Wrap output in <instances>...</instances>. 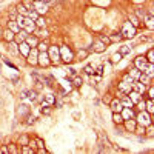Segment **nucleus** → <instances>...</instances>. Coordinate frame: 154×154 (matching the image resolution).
I'll use <instances>...</instances> for the list:
<instances>
[{"label":"nucleus","instance_id":"864d4df0","mask_svg":"<svg viewBox=\"0 0 154 154\" xmlns=\"http://www.w3.org/2000/svg\"><path fill=\"white\" fill-rule=\"evenodd\" d=\"M86 56H88V51H79V59L80 60H83Z\"/></svg>","mask_w":154,"mask_h":154},{"label":"nucleus","instance_id":"c85d7f7f","mask_svg":"<svg viewBox=\"0 0 154 154\" xmlns=\"http://www.w3.org/2000/svg\"><path fill=\"white\" fill-rule=\"evenodd\" d=\"M54 102H56V97H54V94H46L42 103H45V105H54Z\"/></svg>","mask_w":154,"mask_h":154},{"label":"nucleus","instance_id":"37998d69","mask_svg":"<svg viewBox=\"0 0 154 154\" xmlns=\"http://www.w3.org/2000/svg\"><path fill=\"white\" fill-rule=\"evenodd\" d=\"M83 71H85V74H88V75H93V74L96 72V71H94V68H93L91 65H86Z\"/></svg>","mask_w":154,"mask_h":154},{"label":"nucleus","instance_id":"a878e982","mask_svg":"<svg viewBox=\"0 0 154 154\" xmlns=\"http://www.w3.org/2000/svg\"><path fill=\"white\" fill-rule=\"evenodd\" d=\"M34 23H35L37 28H45V26H46V19L42 17V16H38V17L34 20Z\"/></svg>","mask_w":154,"mask_h":154},{"label":"nucleus","instance_id":"6e6d98bb","mask_svg":"<svg viewBox=\"0 0 154 154\" xmlns=\"http://www.w3.org/2000/svg\"><path fill=\"white\" fill-rule=\"evenodd\" d=\"M34 120H35V117H34V116H28V125H31V123H34Z\"/></svg>","mask_w":154,"mask_h":154},{"label":"nucleus","instance_id":"9d476101","mask_svg":"<svg viewBox=\"0 0 154 154\" xmlns=\"http://www.w3.org/2000/svg\"><path fill=\"white\" fill-rule=\"evenodd\" d=\"M93 51H94V53H99V54L105 53V51H106V45L97 38V40H94V43H93Z\"/></svg>","mask_w":154,"mask_h":154},{"label":"nucleus","instance_id":"3c124183","mask_svg":"<svg viewBox=\"0 0 154 154\" xmlns=\"http://www.w3.org/2000/svg\"><path fill=\"white\" fill-rule=\"evenodd\" d=\"M35 143H37V149L38 148H45V143H43L42 139H35Z\"/></svg>","mask_w":154,"mask_h":154},{"label":"nucleus","instance_id":"680f3d73","mask_svg":"<svg viewBox=\"0 0 154 154\" xmlns=\"http://www.w3.org/2000/svg\"><path fill=\"white\" fill-rule=\"evenodd\" d=\"M69 74H71V77L75 75V69H74V68H69Z\"/></svg>","mask_w":154,"mask_h":154},{"label":"nucleus","instance_id":"c756f323","mask_svg":"<svg viewBox=\"0 0 154 154\" xmlns=\"http://www.w3.org/2000/svg\"><path fill=\"white\" fill-rule=\"evenodd\" d=\"M140 72H142V71H140V69H137V68H133V69H130V71H128V74H130V75L133 77L134 80H137V79H139Z\"/></svg>","mask_w":154,"mask_h":154},{"label":"nucleus","instance_id":"f3484780","mask_svg":"<svg viewBox=\"0 0 154 154\" xmlns=\"http://www.w3.org/2000/svg\"><path fill=\"white\" fill-rule=\"evenodd\" d=\"M34 32H35L34 35H35L37 38H46V37L49 35V32H48V29H46V28H38V29L35 28V31H34Z\"/></svg>","mask_w":154,"mask_h":154},{"label":"nucleus","instance_id":"7c9ffc66","mask_svg":"<svg viewBox=\"0 0 154 154\" xmlns=\"http://www.w3.org/2000/svg\"><path fill=\"white\" fill-rule=\"evenodd\" d=\"M112 122L114 123H123V119H122V116H120V112H112Z\"/></svg>","mask_w":154,"mask_h":154},{"label":"nucleus","instance_id":"5fc2aeb1","mask_svg":"<svg viewBox=\"0 0 154 154\" xmlns=\"http://www.w3.org/2000/svg\"><path fill=\"white\" fill-rule=\"evenodd\" d=\"M148 99H154V88L152 86H149V89H148Z\"/></svg>","mask_w":154,"mask_h":154},{"label":"nucleus","instance_id":"f257e3e1","mask_svg":"<svg viewBox=\"0 0 154 154\" xmlns=\"http://www.w3.org/2000/svg\"><path fill=\"white\" fill-rule=\"evenodd\" d=\"M120 34H122L123 38H133V37L136 35V26H133L131 22H125L123 26H122Z\"/></svg>","mask_w":154,"mask_h":154},{"label":"nucleus","instance_id":"cd10ccee","mask_svg":"<svg viewBox=\"0 0 154 154\" xmlns=\"http://www.w3.org/2000/svg\"><path fill=\"white\" fill-rule=\"evenodd\" d=\"M35 48L38 49V53H43V51H48L49 45H48L45 40H38V43H37V46H35Z\"/></svg>","mask_w":154,"mask_h":154},{"label":"nucleus","instance_id":"6ab92c4d","mask_svg":"<svg viewBox=\"0 0 154 154\" xmlns=\"http://www.w3.org/2000/svg\"><path fill=\"white\" fill-rule=\"evenodd\" d=\"M119 89H120L122 93L128 94V93H130L131 89H133V85H131V83H126V82H123V80H122V82L119 83Z\"/></svg>","mask_w":154,"mask_h":154},{"label":"nucleus","instance_id":"8fccbe9b","mask_svg":"<svg viewBox=\"0 0 154 154\" xmlns=\"http://www.w3.org/2000/svg\"><path fill=\"white\" fill-rule=\"evenodd\" d=\"M9 49L12 51V53H19V51H17V45H16L14 42H12V40L9 42Z\"/></svg>","mask_w":154,"mask_h":154},{"label":"nucleus","instance_id":"de8ad7c7","mask_svg":"<svg viewBox=\"0 0 154 154\" xmlns=\"http://www.w3.org/2000/svg\"><path fill=\"white\" fill-rule=\"evenodd\" d=\"M22 152H23V154H32L34 151H32L28 145H22Z\"/></svg>","mask_w":154,"mask_h":154},{"label":"nucleus","instance_id":"f03ea898","mask_svg":"<svg viewBox=\"0 0 154 154\" xmlns=\"http://www.w3.org/2000/svg\"><path fill=\"white\" fill-rule=\"evenodd\" d=\"M46 53L49 56L51 63H53V65H59L60 63V51H59V48L57 46H49Z\"/></svg>","mask_w":154,"mask_h":154},{"label":"nucleus","instance_id":"ddd939ff","mask_svg":"<svg viewBox=\"0 0 154 154\" xmlns=\"http://www.w3.org/2000/svg\"><path fill=\"white\" fill-rule=\"evenodd\" d=\"M109 106H111L112 112H120V111H122V108H123L119 99H112V100L109 102Z\"/></svg>","mask_w":154,"mask_h":154},{"label":"nucleus","instance_id":"f8f14e48","mask_svg":"<svg viewBox=\"0 0 154 154\" xmlns=\"http://www.w3.org/2000/svg\"><path fill=\"white\" fill-rule=\"evenodd\" d=\"M146 63H148V62H146V57H143V56H139V57L134 59V66H136L137 69H140V71L145 68Z\"/></svg>","mask_w":154,"mask_h":154},{"label":"nucleus","instance_id":"393cba45","mask_svg":"<svg viewBox=\"0 0 154 154\" xmlns=\"http://www.w3.org/2000/svg\"><path fill=\"white\" fill-rule=\"evenodd\" d=\"M149 80H151V77H149V75H146L145 72H140V75H139V79H137V82H140V83H143L145 86H146V85H149Z\"/></svg>","mask_w":154,"mask_h":154},{"label":"nucleus","instance_id":"dca6fc26","mask_svg":"<svg viewBox=\"0 0 154 154\" xmlns=\"http://www.w3.org/2000/svg\"><path fill=\"white\" fill-rule=\"evenodd\" d=\"M26 37H28V32L25 29H20L17 34H14V40L17 43H20V42H25V38H26Z\"/></svg>","mask_w":154,"mask_h":154},{"label":"nucleus","instance_id":"e2e57ef3","mask_svg":"<svg viewBox=\"0 0 154 154\" xmlns=\"http://www.w3.org/2000/svg\"><path fill=\"white\" fill-rule=\"evenodd\" d=\"M53 2H56V0H53ZM57 2H62V0H57Z\"/></svg>","mask_w":154,"mask_h":154},{"label":"nucleus","instance_id":"20e7f679","mask_svg":"<svg viewBox=\"0 0 154 154\" xmlns=\"http://www.w3.org/2000/svg\"><path fill=\"white\" fill-rule=\"evenodd\" d=\"M59 51H60V60H63L65 63H69L74 60V54L68 46H60Z\"/></svg>","mask_w":154,"mask_h":154},{"label":"nucleus","instance_id":"9b49d317","mask_svg":"<svg viewBox=\"0 0 154 154\" xmlns=\"http://www.w3.org/2000/svg\"><path fill=\"white\" fill-rule=\"evenodd\" d=\"M123 123H125V128H126V131H130V133H134L136 131V128H137V122H136V119H126V120H123Z\"/></svg>","mask_w":154,"mask_h":154},{"label":"nucleus","instance_id":"72a5a7b5","mask_svg":"<svg viewBox=\"0 0 154 154\" xmlns=\"http://www.w3.org/2000/svg\"><path fill=\"white\" fill-rule=\"evenodd\" d=\"M71 82H72V85L74 86H80L83 82H82V77H79V75H72L71 77Z\"/></svg>","mask_w":154,"mask_h":154},{"label":"nucleus","instance_id":"2eb2a0df","mask_svg":"<svg viewBox=\"0 0 154 154\" xmlns=\"http://www.w3.org/2000/svg\"><path fill=\"white\" fill-rule=\"evenodd\" d=\"M128 97L131 99V102H133V105H136L139 100H142V94L140 93H137V91H134V89H131L130 93H128Z\"/></svg>","mask_w":154,"mask_h":154},{"label":"nucleus","instance_id":"f704fd0d","mask_svg":"<svg viewBox=\"0 0 154 154\" xmlns=\"http://www.w3.org/2000/svg\"><path fill=\"white\" fill-rule=\"evenodd\" d=\"M99 40H100V42H103L106 46L111 43V38H109V35H105V34H100V35H99Z\"/></svg>","mask_w":154,"mask_h":154},{"label":"nucleus","instance_id":"4be33fe9","mask_svg":"<svg viewBox=\"0 0 154 154\" xmlns=\"http://www.w3.org/2000/svg\"><path fill=\"white\" fill-rule=\"evenodd\" d=\"M120 103H122V106L133 108V102H131V99H130V97H128V94H123V96L120 97Z\"/></svg>","mask_w":154,"mask_h":154},{"label":"nucleus","instance_id":"a211bd4d","mask_svg":"<svg viewBox=\"0 0 154 154\" xmlns=\"http://www.w3.org/2000/svg\"><path fill=\"white\" fill-rule=\"evenodd\" d=\"M25 42L29 45V48H34V46H37V43H38V38H37L35 35H32V34H28V37L25 38Z\"/></svg>","mask_w":154,"mask_h":154},{"label":"nucleus","instance_id":"4c0bfd02","mask_svg":"<svg viewBox=\"0 0 154 154\" xmlns=\"http://www.w3.org/2000/svg\"><path fill=\"white\" fill-rule=\"evenodd\" d=\"M136 16H137L139 19L143 20V17L146 16V12H145V9H142V8H136Z\"/></svg>","mask_w":154,"mask_h":154},{"label":"nucleus","instance_id":"4d7b16f0","mask_svg":"<svg viewBox=\"0 0 154 154\" xmlns=\"http://www.w3.org/2000/svg\"><path fill=\"white\" fill-rule=\"evenodd\" d=\"M0 152H2V154H8V146H2V148H0Z\"/></svg>","mask_w":154,"mask_h":154},{"label":"nucleus","instance_id":"7ed1b4c3","mask_svg":"<svg viewBox=\"0 0 154 154\" xmlns=\"http://www.w3.org/2000/svg\"><path fill=\"white\" fill-rule=\"evenodd\" d=\"M151 120H152V119H151V114L146 112V111H140L139 116H137V119H136L137 125H140V126H148V125H151V123H152Z\"/></svg>","mask_w":154,"mask_h":154},{"label":"nucleus","instance_id":"c03bdc74","mask_svg":"<svg viewBox=\"0 0 154 154\" xmlns=\"http://www.w3.org/2000/svg\"><path fill=\"white\" fill-rule=\"evenodd\" d=\"M28 146L35 152V149H37V143H35V139H31V140H28Z\"/></svg>","mask_w":154,"mask_h":154},{"label":"nucleus","instance_id":"13d9d810","mask_svg":"<svg viewBox=\"0 0 154 154\" xmlns=\"http://www.w3.org/2000/svg\"><path fill=\"white\" fill-rule=\"evenodd\" d=\"M20 97H22V99H26V97H28V91H22Z\"/></svg>","mask_w":154,"mask_h":154},{"label":"nucleus","instance_id":"bf43d9fd","mask_svg":"<svg viewBox=\"0 0 154 154\" xmlns=\"http://www.w3.org/2000/svg\"><path fill=\"white\" fill-rule=\"evenodd\" d=\"M109 102H111V97L105 96V97H103V103H109Z\"/></svg>","mask_w":154,"mask_h":154},{"label":"nucleus","instance_id":"39448f33","mask_svg":"<svg viewBox=\"0 0 154 154\" xmlns=\"http://www.w3.org/2000/svg\"><path fill=\"white\" fill-rule=\"evenodd\" d=\"M32 8L35 9V12L38 16H43V14L48 12V5L40 2V0H32Z\"/></svg>","mask_w":154,"mask_h":154},{"label":"nucleus","instance_id":"2f4dec72","mask_svg":"<svg viewBox=\"0 0 154 154\" xmlns=\"http://www.w3.org/2000/svg\"><path fill=\"white\" fill-rule=\"evenodd\" d=\"M17 12H19V14H22V16H26L28 14V8L25 6L23 3H20V5H17Z\"/></svg>","mask_w":154,"mask_h":154},{"label":"nucleus","instance_id":"412c9836","mask_svg":"<svg viewBox=\"0 0 154 154\" xmlns=\"http://www.w3.org/2000/svg\"><path fill=\"white\" fill-rule=\"evenodd\" d=\"M145 111L146 112H149L151 116L154 114V99H148V100H145Z\"/></svg>","mask_w":154,"mask_h":154},{"label":"nucleus","instance_id":"b1692460","mask_svg":"<svg viewBox=\"0 0 154 154\" xmlns=\"http://www.w3.org/2000/svg\"><path fill=\"white\" fill-rule=\"evenodd\" d=\"M8 29H9V31H12L14 34H17V32L20 31V26L17 25V22H16V20H11V22H8Z\"/></svg>","mask_w":154,"mask_h":154},{"label":"nucleus","instance_id":"6e6552de","mask_svg":"<svg viewBox=\"0 0 154 154\" xmlns=\"http://www.w3.org/2000/svg\"><path fill=\"white\" fill-rule=\"evenodd\" d=\"M37 56H38V49H37L35 46L31 48V49H29V53H28V56H26L29 65H37Z\"/></svg>","mask_w":154,"mask_h":154},{"label":"nucleus","instance_id":"423d86ee","mask_svg":"<svg viewBox=\"0 0 154 154\" xmlns=\"http://www.w3.org/2000/svg\"><path fill=\"white\" fill-rule=\"evenodd\" d=\"M37 65H40V66H43V68H46V66L51 65V60H49V56H48L46 51H43V53H38V56H37Z\"/></svg>","mask_w":154,"mask_h":154},{"label":"nucleus","instance_id":"a18cd8bd","mask_svg":"<svg viewBox=\"0 0 154 154\" xmlns=\"http://www.w3.org/2000/svg\"><path fill=\"white\" fill-rule=\"evenodd\" d=\"M109 38H111V42H119V40H122V34H112V35H109Z\"/></svg>","mask_w":154,"mask_h":154},{"label":"nucleus","instance_id":"a19ab883","mask_svg":"<svg viewBox=\"0 0 154 154\" xmlns=\"http://www.w3.org/2000/svg\"><path fill=\"white\" fill-rule=\"evenodd\" d=\"M122 80H123V82H126V83H131V85H133V83L136 82V80L133 79V77H131L130 74H125V75H123V79H122Z\"/></svg>","mask_w":154,"mask_h":154},{"label":"nucleus","instance_id":"1a4fd4ad","mask_svg":"<svg viewBox=\"0 0 154 154\" xmlns=\"http://www.w3.org/2000/svg\"><path fill=\"white\" fill-rule=\"evenodd\" d=\"M29 45L26 43V42H20V43H17V51H19V54H22L23 57H26L28 56V53H29Z\"/></svg>","mask_w":154,"mask_h":154},{"label":"nucleus","instance_id":"49530a36","mask_svg":"<svg viewBox=\"0 0 154 154\" xmlns=\"http://www.w3.org/2000/svg\"><path fill=\"white\" fill-rule=\"evenodd\" d=\"M28 140H29L28 136L23 134V136H20V139H19V143H20V145H28Z\"/></svg>","mask_w":154,"mask_h":154},{"label":"nucleus","instance_id":"c9c22d12","mask_svg":"<svg viewBox=\"0 0 154 154\" xmlns=\"http://www.w3.org/2000/svg\"><path fill=\"white\" fill-rule=\"evenodd\" d=\"M119 53H120L122 56H126V54H130V53H131V46H126V45L120 46V49H119Z\"/></svg>","mask_w":154,"mask_h":154},{"label":"nucleus","instance_id":"79ce46f5","mask_svg":"<svg viewBox=\"0 0 154 154\" xmlns=\"http://www.w3.org/2000/svg\"><path fill=\"white\" fill-rule=\"evenodd\" d=\"M136 105H137V109H139V111H145V105H146V103H145V100H143V99H142V100H139Z\"/></svg>","mask_w":154,"mask_h":154},{"label":"nucleus","instance_id":"052dcab7","mask_svg":"<svg viewBox=\"0 0 154 154\" xmlns=\"http://www.w3.org/2000/svg\"><path fill=\"white\" fill-rule=\"evenodd\" d=\"M40 2H43V3H46V5H51V3H53V0H40Z\"/></svg>","mask_w":154,"mask_h":154},{"label":"nucleus","instance_id":"aec40b11","mask_svg":"<svg viewBox=\"0 0 154 154\" xmlns=\"http://www.w3.org/2000/svg\"><path fill=\"white\" fill-rule=\"evenodd\" d=\"M142 72H145L146 75H149L152 79V75H154V63H146L145 68L142 69Z\"/></svg>","mask_w":154,"mask_h":154},{"label":"nucleus","instance_id":"0eeeda50","mask_svg":"<svg viewBox=\"0 0 154 154\" xmlns=\"http://www.w3.org/2000/svg\"><path fill=\"white\" fill-rule=\"evenodd\" d=\"M35 23H34V20H31L29 17H25V23H23V29L26 31L28 34H32L34 31H35Z\"/></svg>","mask_w":154,"mask_h":154},{"label":"nucleus","instance_id":"603ef678","mask_svg":"<svg viewBox=\"0 0 154 154\" xmlns=\"http://www.w3.org/2000/svg\"><path fill=\"white\" fill-rule=\"evenodd\" d=\"M28 97L31 100H35L37 99V91H28Z\"/></svg>","mask_w":154,"mask_h":154},{"label":"nucleus","instance_id":"473e14b6","mask_svg":"<svg viewBox=\"0 0 154 154\" xmlns=\"http://www.w3.org/2000/svg\"><path fill=\"white\" fill-rule=\"evenodd\" d=\"M3 38H5V40H8V42L14 40V32H12V31H9V29H6V31L3 32Z\"/></svg>","mask_w":154,"mask_h":154},{"label":"nucleus","instance_id":"bb28decb","mask_svg":"<svg viewBox=\"0 0 154 154\" xmlns=\"http://www.w3.org/2000/svg\"><path fill=\"white\" fill-rule=\"evenodd\" d=\"M143 22H145V25H146V28H149V29H152L154 28V19H152V14H148V16H145L143 17Z\"/></svg>","mask_w":154,"mask_h":154},{"label":"nucleus","instance_id":"5701e85b","mask_svg":"<svg viewBox=\"0 0 154 154\" xmlns=\"http://www.w3.org/2000/svg\"><path fill=\"white\" fill-rule=\"evenodd\" d=\"M133 89H134V91H137V93H140V94H143L145 93V89H146V86L143 85V83H140V82H134L133 83Z\"/></svg>","mask_w":154,"mask_h":154},{"label":"nucleus","instance_id":"4468645a","mask_svg":"<svg viewBox=\"0 0 154 154\" xmlns=\"http://www.w3.org/2000/svg\"><path fill=\"white\" fill-rule=\"evenodd\" d=\"M120 116H122V119L126 120V119H131L133 116H134V111L131 108H128V106H123L122 111H120Z\"/></svg>","mask_w":154,"mask_h":154},{"label":"nucleus","instance_id":"e433bc0d","mask_svg":"<svg viewBox=\"0 0 154 154\" xmlns=\"http://www.w3.org/2000/svg\"><path fill=\"white\" fill-rule=\"evenodd\" d=\"M26 17H29L31 20H35V19L38 17V14L35 12V9H34V8H31V9H28V14H26Z\"/></svg>","mask_w":154,"mask_h":154},{"label":"nucleus","instance_id":"09e8293b","mask_svg":"<svg viewBox=\"0 0 154 154\" xmlns=\"http://www.w3.org/2000/svg\"><path fill=\"white\" fill-rule=\"evenodd\" d=\"M8 152H11V154H17L19 149H17L16 145H8Z\"/></svg>","mask_w":154,"mask_h":154},{"label":"nucleus","instance_id":"58836bf2","mask_svg":"<svg viewBox=\"0 0 154 154\" xmlns=\"http://www.w3.org/2000/svg\"><path fill=\"white\" fill-rule=\"evenodd\" d=\"M122 57H123V56H122L120 53H116V54H112V57H111V62H112V63H119V62L122 60Z\"/></svg>","mask_w":154,"mask_h":154},{"label":"nucleus","instance_id":"ea45409f","mask_svg":"<svg viewBox=\"0 0 154 154\" xmlns=\"http://www.w3.org/2000/svg\"><path fill=\"white\" fill-rule=\"evenodd\" d=\"M146 62L148 63H154V49L151 48L149 51H148V56H146Z\"/></svg>","mask_w":154,"mask_h":154}]
</instances>
